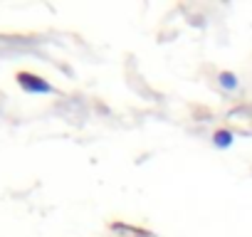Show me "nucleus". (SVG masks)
I'll use <instances>...</instances> for the list:
<instances>
[{
	"label": "nucleus",
	"mask_w": 252,
	"mask_h": 237,
	"mask_svg": "<svg viewBox=\"0 0 252 237\" xmlns=\"http://www.w3.org/2000/svg\"><path fill=\"white\" fill-rule=\"evenodd\" d=\"M15 79H18V84H20L25 91H30V94H55V87H52L50 82H45L42 77L32 74V72H18Z\"/></svg>",
	"instance_id": "f257e3e1"
},
{
	"label": "nucleus",
	"mask_w": 252,
	"mask_h": 237,
	"mask_svg": "<svg viewBox=\"0 0 252 237\" xmlns=\"http://www.w3.org/2000/svg\"><path fill=\"white\" fill-rule=\"evenodd\" d=\"M232 141H235V134H232L230 129H218L215 136H213V144H215L218 148H230Z\"/></svg>",
	"instance_id": "f03ea898"
},
{
	"label": "nucleus",
	"mask_w": 252,
	"mask_h": 237,
	"mask_svg": "<svg viewBox=\"0 0 252 237\" xmlns=\"http://www.w3.org/2000/svg\"><path fill=\"white\" fill-rule=\"evenodd\" d=\"M218 84H220L225 91H235V89L240 87V79H237V74H232V72H220V74H218Z\"/></svg>",
	"instance_id": "7ed1b4c3"
}]
</instances>
